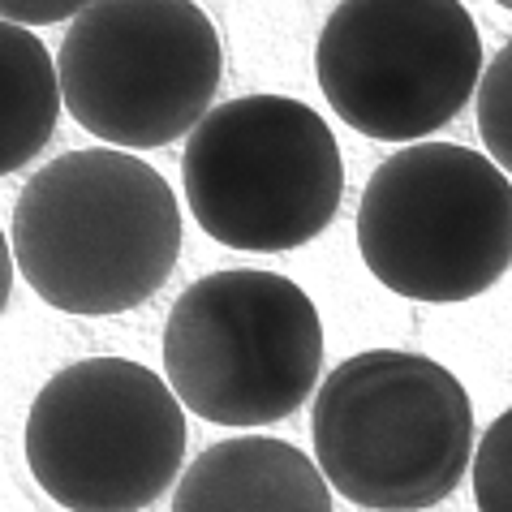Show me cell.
I'll list each match as a JSON object with an SVG mask.
<instances>
[{"mask_svg": "<svg viewBox=\"0 0 512 512\" xmlns=\"http://www.w3.org/2000/svg\"><path fill=\"white\" fill-rule=\"evenodd\" d=\"M310 435L327 491L375 512H422L465 478L474 405L435 358L366 349L323 379Z\"/></svg>", "mask_w": 512, "mask_h": 512, "instance_id": "obj_2", "label": "cell"}, {"mask_svg": "<svg viewBox=\"0 0 512 512\" xmlns=\"http://www.w3.org/2000/svg\"><path fill=\"white\" fill-rule=\"evenodd\" d=\"M323 371V323L302 284L276 272H211L164 323V383L194 418L272 426L297 414Z\"/></svg>", "mask_w": 512, "mask_h": 512, "instance_id": "obj_4", "label": "cell"}, {"mask_svg": "<svg viewBox=\"0 0 512 512\" xmlns=\"http://www.w3.org/2000/svg\"><path fill=\"white\" fill-rule=\"evenodd\" d=\"M358 250L383 289L469 302L512 267V181L457 142L401 147L366 181Z\"/></svg>", "mask_w": 512, "mask_h": 512, "instance_id": "obj_5", "label": "cell"}, {"mask_svg": "<svg viewBox=\"0 0 512 512\" xmlns=\"http://www.w3.org/2000/svg\"><path fill=\"white\" fill-rule=\"evenodd\" d=\"M9 293H13V250H9L5 233H0V315H5V306H9Z\"/></svg>", "mask_w": 512, "mask_h": 512, "instance_id": "obj_14", "label": "cell"}, {"mask_svg": "<svg viewBox=\"0 0 512 512\" xmlns=\"http://www.w3.org/2000/svg\"><path fill=\"white\" fill-rule=\"evenodd\" d=\"M478 134L487 142V160L512 181V44L478 78Z\"/></svg>", "mask_w": 512, "mask_h": 512, "instance_id": "obj_11", "label": "cell"}, {"mask_svg": "<svg viewBox=\"0 0 512 512\" xmlns=\"http://www.w3.org/2000/svg\"><path fill=\"white\" fill-rule=\"evenodd\" d=\"M26 465L69 512H138L186 461V414L168 383L130 358L56 371L26 418Z\"/></svg>", "mask_w": 512, "mask_h": 512, "instance_id": "obj_7", "label": "cell"}, {"mask_svg": "<svg viewBox=\"0 0 512 512\" xmlns=\"http://www.w3.org/2000/svg\"><path fill=\"white\" fill-rule=\"evenodd\" d=\"M478 512H512V409L487 426L474 452Z\"/></svg>", "mask_w": 512, "mask_h": 512, "instance_id": "obj_12", "label": "cell"}, {"mask_svg": "<svg viewBox=\"0 0 512 512\" xmlns=\"http://www.w3.org/2000/svg\"><path fill=\"white\" fill-rule=\"evenodd\" d=\"M315 74L349 130L418 142L469 104L482 39L457 0H349L323 22Z\"/></svg>", "mask_w": 512, "mask_h": 512, "instance_id": "obj_8", "label": "cell"}, {"mask_svg": "<svg viewBox=\"0 0 512 512\" xmlns=\"http://www.w3.org/2000/svg\"><path fill=\"white\" fill-rule=\"evenodd\" d=\"M181 181L211 241L241 254H284L336 220L345 160L332 125L302 99L241 95L190 130Z\"/></svg>", "mask_w": 512, "mask_h": 512, "instance_id": "obj_3", "label": "cell"}, {"mask_svg": "<svg viewBox=\"0 0 512 512\" xmlns=\"http://www.w3.org/2000/svg\"><path fill=\"white\" fill-rule=\"evenodd\" d=\"M504 9H512V0H508V5H504Z\"/></svg>", "mask_w": 512, "mask_h": 512, "instance_id": "obj_15", "label": "cell"}, {"mask_svg": "<svg viewBox=\"0 0 512 512\" xmlns=\"http://www.w3.org/2000/svg\"><path fill=\"white\" fill-rule=\"evenodd\" d=\"M220 74L216 26L186 0L87 5L56 56L61 108L125 155L190 134L211 112Z\"/></svg>", "mask_w": 512, "mask_h": 512, "instance_id": "obj_6", "label": "cell"}, {"mask_svg": "<svg viewBox=\"0 0 512 512\" xmlns=\"http://www.w3.org/2000/svg\"><path fill=\"white\" fill-rule=\"evenodd\" d=\"M173 512H336L319 465L284 439L237 435L181 474Z\"/></svg>", "mask_w": 512, "mask_h": 512, "instance_id": "obj_9", "label": "cell"}, {"mask_svg": "<svg viewBox=\"0 0 512 512\" xmlns=\"http://www.w3.org/2000/svg\"><path fill=\"white\" fill-rule=\"evenodd\" d=\"M13 263L65 315H125L164 289L181 254L168 181L138 155L91 147L44 164L13 207Z\"/></svg>", "mask_w": 512, "mask_h": 512, "instance_id": "obj_1", "label": "cell"}, {"mask_svg": "<svg viewBox=\"0 0 512 512\" xmlns=\"http://www.w3.org/2000/svg\"><path fill=\"white\" fill-rule=\"evenodd\" d=\"M61 117L56 61L31 31L0 22V177L48 147Z\"/></svg>", "mask_w": 512, "mask_h": 512, "instance_id": "obj_10", "label": "cell"}, {"mask_svg": "<svg viewBox=\"0 0 512 512\" xmlns=\"http://www.w3.org/2000/svg\"><path fill=\"white\" fill-rule=\"evenodd\" d=\"M87 5L74 0H35V5H18V0H0V22L9 26H52V22H74Z\"/></svg>", "mask_w": 512, "mask_h": 512, "instance_id": "obj_13", "label": "cell"}]
</instances>
